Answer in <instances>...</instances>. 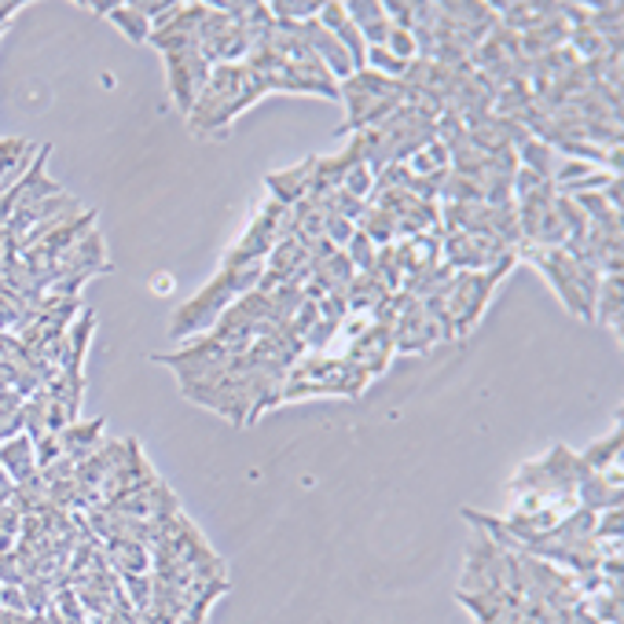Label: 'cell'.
Segmentation results:
<instances>
[{"label": "cell", "instance_id": "cell-1", "mask_svg": "<svg viewBox=\"0 0 624 624\" xmlns=\"http://www.w3.org/2000/svg\"><path fill=\"white\" fill-rule=\"evenodd\" d=\"M262 272H265V262L243 265V268H220L214 280L203 286V291H199L195 297H191V302H184L177 313H173L169 334L177 342H188V339H195V334L214 331V323L220 320V316H225V309L235 302V297L257 291V283H262Z\"/></svg>", "mask_w": 624, "mask_h": 624}, {"label": "cell", "instance_id": "cell-2", "mask_svg": "<svg viewBox=\"0 0 624 624\" xmlns=\"http://www.w3.org/2000/svg\"><path fill=\"white\" fill-rule=\"evenodd\" d=\"M364 162L371 173H382L393 162H408L419 148H426L430 140H437V118H430L426 111L400 103L386 122H379L374 129H364Z\"/></svg>", "mask_w": 624, "mask_h": 624}, {"label": "cell", "instance_id": "cell-3", "mask_svg": "<svg viewBox=\"0 0 624 624\" xmlns=\"http://www.w3.org/2000/svg\"><path fill=\"white\" fill-rule=\"evenodd\" d=\"M339 100L345 103V132L353 137V132L386 122L405 103V89H400V81L382 78L364 66V71H353L349 78L339 81Z\"/></svg>", "mask_w": 624, "mask_h": 624}, {"label": "cell", "instance_id": "cell-4", "mask_svg": "<svg viewBox=\"0 0 624 624\" xmlns=\"http://www.w3.org/2000/svg\"><path fill=\"white\" fill-rule=\"evenodd\" d=\"M518 262L514 257H504L496 268L488 272H456L453 283L445 286L441 302H445V313H448V323H453V339H467L474 331V323L482 320L488 297L496 294V286L504 283V276L511 272V265Z\"/></svg>", "mask_w": 624, "mask_h": 624}, {"label": "cell", "instance_id": "cell-5", "mask_svg": "<svg viewBox=\"0 0 624 624\" xmlns=\"http://www.w3.org/2000/svg\"><path fill=\"white\" fill-rule=\"evenodd\" d=\"M239 95H243V63H220L209 74L203 95L188 111V125L199 137H214L217 129H228L239 114Z\"/></svg>", "mask_w": 624, "mask_h": 624}, {"label": "cell", "instance_id": "cell-6", "mask_svg": "<svg viewBox=\"0 0 624 624\" xmlns=\"http://www.w3.org/2000/svg\"><path fill=\"white\" fill-rule=\"evenodd\" d=\"M283 220H286V206H280L276 199L257 209V217L250 220V228L243 232V239L228 250L220 268H243V265H257L272 254V246L283 239Z\"/></svg>", "mask_w": 624, "mask_h": 624}, {"label": "cell", "instance_id": "cell-7", "mask_svg": "<svg viewBox=\"0 0 624 624\" xmlns=\"http://www.w3.org/2000/svg\"><path fill=\"white\" fill-rule=\"evenodd\" d=\"M448 331L441 328V320L426 309L422 302L405 294V305H400L397 320H393V353H430L437 342H445Z\"/></svg>", "mask_w": 624, "mask_h": 624}, {"label": "cell", "instance_id": "cell-8", "mask_svg": "<svg viewBox=\"0 0 624 624\" xmlns=\"http://www.w3.org/2000/svg\"><path fill=\"white\" fill-rule=\"evenodd\" d=\"M162 60H166V81H169L173 103H177V111L188 118V111L195 107V100L203 95L214 66L206 63V55L199 52V44L184 48V52H169V55H162Z\"/></svg>", "mask_w": 624, "mask_h": 624}, {"label": "cell", "instance_id": "cell-9", "mask_svg": "<svg viewBox=\"0 0 624 624\" xmlns=\"http://www.w3.org/2000/svg\"><path fill=\"white\" fill-rule=\"evenodd\" d=\"M203 15H206V4H177L166 18H162V23L151 26V41L148 44H155L162 55L195 48L199 23H203Z\"/></svg>", "mask_w": 624, "mask_h": 624}, {"label": "cell", "instance_id": "cell-10", "mask_svg": "<svg viewBox=\"0 0 624 624\" xmlns=\"http://www.w3.org/2000/svg\"><path fill=\"white\" fill-rule=\"evenodd\" d=\"M342 357L353 360L357 368H364V371L371 374V379H379V374L386 371L390 360H393V323L371 320L368 331L357 334V339L349 342V349H345Z\"/></svg>", "mask_w": 624, "mask_h": 624}, {"label": "cell", "instance_id": "cell-11", "mask_svg": "<svg viewBox=\"0 0 624 624\" xmlns=\"http://www.w3.org/2000/svg\"><path fill=\"white\" fill-rule=\"evenodd\" d=\"M499 18V26H507L511 34H530L536 30L540 23H547V18L562 15V0H511V4H504V0H493L488 4Z\"/></svg>", "mask_w": 624, "mask_h": 624}, {"label": "cell", "instance_id": "cell-12", "mask_svg": "<svg viewBox=\"0 0 624 624\" xmlns=\"http://www.w3.org/2000/svg\"><path fill=\"white\" fill-rule=\"evenodd\" d=\"M302 37L309 41V48L316 52V60H320L331 71L334 81L349 78V74L357 71L353 60H349V52L342 48V41L328 30V26H320V18H309V23H302Z\"/></svg>", "mask_w": 624, "mask_h": 624}, {"label": "cell", "instance_id": "cell-13", "mask_svg": "<svg viewBox=\"0 0 624 624\" xmlns=\"http://www.w3.org/2000/svg\"><path fill=\"white\" fill-rule=\"evenodd\" d=\"M313 162L316 155H309L305 162H297L291 169H276L265 177V188H268V199H276L280 206H297L305 195H309V180H313Z\"/></svg>", "mask_w": 624, "mask_h": 624}, {"label": "cell", "instance_id": "cell-14", "mask_svg": "<svg viewBox=\"0 0 624 624\" xmlns=\"http://www.w3.org/2000/svg\"><path fill=\"white\" fill-rule=\"evenodd\" d=\"M320 26H328V30L339 37L342 48L349 52V60L357 71H364V60H368V44H364V37L357 26L349 23V15H345V4L342 0H323V8H320Z\"/></svg>", "mask_w": 624, "mask_h": 624}, {"label": "cell", "instance_id": "cell-15", "mask_svg": "<svg viewBox=\"0 0 624 624\" xmlns=\"http://www.w3.org/2000/svg\"><path fill=\"white\" fill-rule=\"evenodd\" d=\"M345 4V15H349V23L357 26L364 44L368 48H379L386 44L390 37V18H386V8H382V0H342Z\"/></svg>", "mask_w": 624, "mask_h": 624}, {"label": "cell", "instance_id": "cell-16", "mask_svg": "<svg viewBox=\"0 0 624 624\" xmlns=\"http://www.w3.org/2000/svg\"><path fill=\"white\" fill-rule=\"evenodd\" d=\"M0 470H4L8 482H12V485L30 482V477L37 474V448H34V437L15 434V437L0 441Z\"/></svg>", "mask_w": 624, "mask_h": 624}, {"label": "cell", "instance_id": "cell-17", "mask_svg": "<svg viewBox=\"0 0 624 624\" xmlns=\"http://www.w3.org/2000/svg\"><path fill=\"white\" fill-rule=\"evenodd\" d=\"M92 331H95V313L89 309V305H85V309L74 316L71 328H66V334H63L60 368H66V371H81L85 368V353H89Z\"/></svg>", "mask_w": 624, "mask_h": 624}, {"label": "cell", "instance_id": "cell-18", "mask_svg": "<svg viewBox=\"0 0 624 624\" xmlns=\"http://www.w3.org/2000/svg\"><path fill=\"white\" fill-rule=\"evenodd\" d=\"M60 445H63V456L71 459L74 467L81 459H89L95 448L103 445V419H78L60 434Z\"/></svg>", "mask_w": 624, "mask_h": 624}, {"label": "cell", "instance_id": "cell-19", "mask_svg": "<svg viewBox=\"0 0 624 624\" xmlns=\"http://www.w3.org/2000/svg\"><path fill=\"white\" fill-rule=\"evenodd\" d=\"M390 297V291L374 280L371 272H357L353 283L345 286V302H349V313H360V316H374L382 309V302Z\"/></svg>", "mask_w": 624, "mask_h": 624}, {"label": "cell", "instance_id": "cell-20", "mask_svg": "<svg viewBox=\"0 0 624 624\" xmlns=\"http://www.w3.org/2000/svg\"><path fill=\"white\" fill-rule=\"evenodd\" d=\"M595 323L621 334L624 323V297H621V276H602L599 294H595Z\"/></svg>", "mask_w": 624, "mask_h": 624}, {"label": "cell", "instance_id": "cell-21", "mask_svg": "<svg viewBox=\"0 0 624 624\" xmlns=\"http://www.w3.org/2000/svg\"><path fill=\"white\" fill-rule=\"evenodd\" d=\"M514 155H518V166L536 173V177H547V180H551L555 166H559V151H555L551 143L536 140V137H525L514 148Z\"/></svg>", "mask_w": 624, "mask_h": 624}, {"label": "cell", "instance_id": "cell-22", "mask_svg": "<svg viewBox=\"0 0 624 624\" xmlns=\"http://www.w3.org/2000/svg\"><path fill=\"white\" fill-rule=\"evenodd\" d=\"M581 459L595 470V474H607L610 467H617L621 463V426H613L602 441H591Z\"/></svg>", "mask_w": 624, "mask_h": 624}, {"label": "cell", "instance_id": "cell-23", "mask_svg": "<svg viewBox=\"0 0 624 624\" xmlns=\"http://www.w3.org/2000/svg\"><path fill=\"white\" fill-rule=\"evenodd\" d=\"M405 166L411 169V177H437V173H448L453 158H448V148L441 140H430L426 148H419Z\"/></svg>", "mask_w": 624, "mask_h": 624}, {"label": "cell", "instance_id": "cell-24", "mask_svg": "<svg viewBox=\"0 0 624 624\" xmlns=\"http://www.w3.org/2000/svg\"><path fill=\"white\" fill-rule=\"evenodd\" d=\"M118 30L129 37L132 44H148L151 41V18L137 12V4H118L114 12L107 15Z\"/></svg>", "mask_w": 624, "mask_h": 624}, {"label": "cell", "instance_id": "cell-25", "mask_svg": "<svg viewBox=\"0 0 624 624\" xmlns=\"http://www.w3.org/2000/svg\"><path fill=\"white\" fill-rule=\"evenodd\" d=\"M323 0H268V12L280 23H309L320 15Z\"/></svg>", "mask_w": 624, "mask_h": 624}, {"label": "cell", "instance_id": "cell-26", "mask_svg": "<svg viewBox=\"0 0 624 624\" xmlns=\"http://www.w3.org/2000/svg\"><path fill=\"white\" fill-rule=\"evenodd\" d=\"M342 250H345V257H349L357 272H371L374 257H379V246H374L364 232H353V239H349V243H345Z\"/></svg>", "mask_w": 624, "mask_h": 624}, {"label": "cell", "instance_id": "cell-27", "mask_svg": "<svg viewBox=\"0 0 624 624\" xmlns=\"http://www.w3.org/2000/svg\"><path fill=\"white\" fill-rule=\"evenodd\" d=\"M342 188L349 191V195H357V199H364V203H368L371 191H374V173L368 169V162H360V166H353L349 173H345Z\"/></svg>", "mask_w": 624, "mask_h": 624}, {"label": "cell", "instance_id": "cell-28", "mask_svg": "<svg viewBox=\"0 0 624 624\" xmlns=\"http://www.w3.org/2000/svg\"><path fill=\"white\" fill-rule=\"evenodd\" d=\"M382 48H386L390 55H397V60H405V63L419 60V44H416V34H411V30H397V26H393Z\"/></svg>", "mask_w": 624, "mask_h": 624}, {"label": "cell", "instance_id": "cell-29", "mask_svg": "<svg viewBox=\"0 0 624 624\" xmlns=\"http://www.w3.org/2000/svg\"><path fill=\"white\" fill-rule=\"evenodd\" d=\"M353 232H357V225H353V220H345V217H339V214H328V220H323V239L334 243L339 250L349 243Z\"/></svg>", "mask_w": 624, "mask_h": 624}, {"label": "cell", "instance_id": "cell-30", "mask_svg": "<svg viewBox=\"0 0 624 624\" xmlns=\"http://www.w3.org/2000/svg\"><path fill=\"white\" fill-rule=\"evenodd\" d=\"M26 573L23 565H18L15 551H0V584H8V588H23Z\"/></svg>", "mask_w": 624, "mask_h": 624}, {"label": "cell", "instance_id": "cell-31", "mask_svg": "<svg viewBox=\"0 0 624 624\" xmlns=\"http://www.w3.org/2000/svg\"><path fill=\"white\" fill-rule=\"evenodd\" d=\"M0 607H8V610H15V613H30L26 610V595H23V588H0Z\"/></svg>", "mask_w": 624, "mask_h": 624}, {"label": "cell", "instance_id": "cell-32", "mask_svg": "<svg viewBox=\"0 0 624 624\" xmlns=\"http://www.w3.org/2000/svg\"><path fill=\"white\" fill-rule=\"evenodd\" d=\"M621 191H624V180L621 177H610L607 184H602V199H607V206L617 209V214H621Z\"/></svg>", "mask_w": 624, "mask_h": 624}, {"label": "cell", "instance_id": "cell-33", "mask_svg": "<svg viewBox=\"0 0 624 624\" xmlns=\"http://www.w3.org/2000/svg\"><path fill=\"white\" fill-rule=\"evenodd\" d=\"M85 8H92L95 15H111L114 8H118V0H89V4H85Z\"/></svg>", "mask_w": 624, "mask_h": 624}, {"label": "cell", "instance_id": "cell-34", "mask_svg": "<svg viewBox=\"0 0 624 624\" xmlns=\"http://www.w3.org/2000/svg\"><path fill=\"white\" fill-rule=\"evenodd\" d=\"M151 291H155V294H169L173 291V280H169V276H158V280H151Z\"/></svg>", "mask_w": 624, "mask_h": 624}, {"label": "cell", "instance_id": "cell-35", "mask_svg": "<svg viewBox=\"0 0 624 624\" xmlns=\"http://www.w3.org/2000/svg\"><path fill=\"white\" fill-rule=\"evenodd\" d=\"M4 493H12V482H8V474L0 470V496H4Z\"/></svg>", "mask_w": 624, "mask_h": 624}]
</instances>
